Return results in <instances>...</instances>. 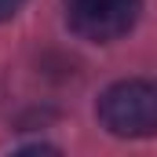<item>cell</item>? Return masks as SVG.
Wrapping results in <instances>:
<instances>
[{
	"label": "cell",
	"instance_id": "6da1fadb",
	"mask_svg": "<svg viewBox=\"0 0 157 157\" xmlns=\"http://www.w3.org/2000/svg\"><path fill=\"white\" fill-rule=\"evenodd\" d=\"M99 121L110 135L146 139L157 135V84L154 80H121L99 99Z\"/></svg>",
	"mask_w": 157,
	"mask_h": 157
},
{
	"label": "cell",
	"instance_id": "7a4b0ae2",
	"mask_svg": "<svg viewBox=\"0 0 157 157\" xmlns=\"http://www.w3.org/2000/svg\"><path fill=\"white\" fill-rule=\"evenodd\" d=\"M139 7L143 0H66V18L77 37L110 44L135 26Z\"/></svg>",
	"mask_w": 157,
	"mask_h": 157
},
{
	"label": "cell",
	"instance_id": "3957f363",
	"mask_svg": "<svg viewBox=\"0 0 157 157\" xmlns=\"http://www.w3.org/2000/svg\"><path fill=\"white\" fill-rule=\"evenodd\" d=\"M22 4H26V0H0V22H7L11 15H18Z\"/></svg>",
	"mask_w": 157,
	"mask_h": 157
}]
</instances>
